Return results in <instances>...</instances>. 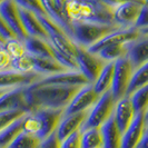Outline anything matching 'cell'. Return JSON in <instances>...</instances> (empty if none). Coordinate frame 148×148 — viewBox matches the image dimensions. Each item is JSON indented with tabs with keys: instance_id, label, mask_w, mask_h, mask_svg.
Here are the masks:
<instances>
[{
	"instance_id": "cell-1",
	"label": "cell",
	"mask_w": 148,
	"mask_h": 148,
	"mask_svg": "<svg viewBox=\"0 0 148 148\" xmlns=\"http://www.w3.org/2000/svg\"><path fill=\"white\" fill-rule=\"evenodd\" d=\"M82 86H58L32 84L26 88V101L29 111L35 109L65 110Z\"/></svg>"
},
{
	"instance_id": "cell-2",
	"label": "cell",
	"mask_w": 148,
	"mask_h": 148,
	"mask_svg": "<svg viewBox=\"0 0 148 148\" xmlns=\"http://www.w3.org/2000/svg\"><path fill=\"white\" fill-rule=\"evenodd\" d=\"M114 10L100 0H68L64 8L65 15L70 22L117 26L114 20Z\"/></svg>"
},
{
	"instance_id": "cell-3",
	"label": "cell",
	"mask_w": 148,
	"mask_h": 148,
	"mask_svg": "<svg viewBox=\"0 0 148 148\" xmlns=\"http://www.w3.org/2000/svg\"><path fill=\"white\" fill-rule=\"evenodd\" d=\"M120 28L121 27L118 26H109L100 23L71 22L69 37L77 46L89 48L106 35Z\"/></svg>"
},
{
	"instance_id": "cell-4",
	"label": "cell",
	"mask_w": 148,
	"mask_h": 148,
	"mask_svg": "<svg viewBox=\"0 0 148 148\" xmlns=\"http://www.w3.org/2000/svg\"><path fill=\"white\" fill-rule=\"evenodd\" d=\"M115 104L116 99L114 98L110 90L100 95L96 104L88 110L87 117L80 128V132L89 128H100V126L112 116Z\"/></svg>"
},
{
	"instance_id": "cell-5",
	"label": "cell",
	"mask_w": 148,
	"mask_h": 148,
	"mask_svg": "<svg viewBox=\"0 0 148 148\" xmlns=\"http://www.w3.org/2000/svg\"><path fill=\"white\" fill-rule=\"evenodd\" d=\"M40 22L42 23L44 28L47 31L48 40L51 44V46L59 50V51L67 53L69 56H76L77 45L70 39V37L65 32V30L59 27L56 22H53L46 15H37Z\"/></svg>"
},
{
	"instance_id": "cell-6",
	"label": "cell",
	"mask_w": 148,
	"mask_h": 148,
	"mask_svg": "<svg viewBox=\"0 0 148 148\" xmlns=\"http://www.w3.org/2000/svg\"><path fill=\"white\" fill-rule=\"evenodd\" d=\"M75 59L78 65V70L82 73L89 84H94L99 73L107 64V61L100 58L98 55L88 51L87 48L77 46Z\"/></svg>"
},
{
	"instance_id": "cell-7",
	"label": "cell",
	"mask_w": 148,
	"mask_h": 148,
	"mask_svg": "<svg viewBox=\"0 0 148 148\" xmlns=\"http://www.w3.org/2000/svg\"><path fill=\"white\" fill-rule=\"evenodd\" d=\"M134 70L135 68L127 56L119 58L115 61V69H114V77H112L110 91L116 100L126 96L127 89L129 86Z\"/></svg>"
},
{
	"instance_id": "cell-8",
	"label": "cell",
	"mask_w": 148,
	"mask_h": 148,
	"mask_svg": "<svg viewBox=\"0 0 148 148\" xmlns=\"http://www.w3.org/2000/svg\"><path fill=\"white\" fill-rule=\"evenodd\" d=\"M99 97L100 95H98L95 91L91 84L84 85L79 88V90L70 100V103L65 108L64 115H70V114L80 112V111H88L96 104Z\"/></svg>"
},
{
	"instance_id": "cell-9",
	"label": "cell",
	"mask_w": 148,
	"mask_h": 148,
	"mask_svg": "<svg viewBox=\"0 0 148 148\" xmlns=\"http://www.w3.org/2000/svg\"><path fill=\"white\" fill-rule=\"evenodd\" d=\"M42 78L44 77L37 73H19L12 69L2 70L0 71V89L9 90L19 87H28Z\"/></svg>"
},
{
	"instance_id": "cell-10",
	"label": "cell",
	"mask_w": 148,
	"mask_h": 148,
	"mask_svg": "<svg viewBox=\"0 0 148 148\" xmlns=\"http://www.w3.org/2000/svg\"><path fill=\"white\" fill-rule=\"evenodd\" d=\"M140 36V31L139 29L132 27V28H120L115 31H112L110 34L106 35L100 40H98L96 44L90 46L88 51L92 52V53H98L101 49H104L105 47L110 46V45L116 44H126V42H130Z\"/></svg>"
},
{
	"instance_id": "cell-11",
	"label": "cell",
	"mask_w": 148,
	"mask_h": 148,
	"mask_svg": "<svg viewBox=\"0 0 148 148\" xmlns=\"http://www.w3.org/2000/svg\"><path fill=\"white\" fill-rule=\"evenodd\" d=\"M0 15L6 20L8 26L14 31L18 39L25 41L28 38V35L22 26L19 7L15 0H3L0 3Z\"/></svg>"
},
{
	"instance_id": "cell-12",
	"label": "cell",
	"mask_w": 148,
	"mask_h": 148,
	"mask_svg": "<svg viewBox=\"0 0 148 148\" xmlns=\"http://www.w3.org/2000/svg\"><path fill=\"white\" fill-rule=\"evenodd\" d=\"M144 1L140 0H130L114 10V20L115 23L121 28H132L135 27L136 20L139 16Z\"/></svg>"
},
{
	"instance_id": "cell-13",
	"label": "cell",
	"mask_w": 148,
	"mask_h": 148,
	"mask_svg": "<svg viewBox=\"0 0 148 148\" xmlns=\"http://www.w3.org/2000/svg\"><path fill=\"white\" fill-rule=\"evenodd\" d=\"M112 116L115 118L116 125L118 126L119 130L124 134L129 127V125L133 123L134 118L136 116V111H135L130 97L125 96L116 100Z\"/></svg>"
},
{
	"instance_id": "cell-14",
	"label": "cell",
	"mask_w": 148,
	"mask_h": 148,
	"mask_svg": "<svg viewBox=\"0 0 148 148\" xmlns=\"http://www.w3.org/2000/svg\"><path fill=\"white\" fill-rule=\"evenodd\" d=\"M37 84L58 85V86H84L89 82L79 70H68V71L46 76Z\"/></svg>"
},
{
	"instance_id": "cell-15",
	"label": "cell",
	"mask_w": 148,
	"mask_h": 148,
	"mask_svg": "<svg viewBox=\"0 0 148 148\" xmlns=\"http://www.w3.org/2000/svg\"><path fill=\"white\" fill-rule=\"evenodd\" d=\"M88 111H80L70 115H62L59 125L56 129V135L60 141L66 139L71 134L80 130Z\"/></svg>"
},
{
	"instance_id": "cell-16",
	"label": "cell",
	"mask_w": 148,
	"mask_h": 148,
	"mask_svg": "<svg viewBox=\"0 0 148 148\" xmlns=\"http://www.w3.org/2000/svg\"><path fill=\"white\" fill-rule=\"evenodd\" d=\"M26 88L27 87L9 89L0 95V111L12 109H23L29 111L26 101Z\"/></svg>"
},
{
	"instance_id": "cell-17",
	"label": "cell",
	"mask_w": 148,
	"mask_h": 148,
	"mask_svg": "<svg viewBox=\"0 0 148 148\" xmlns=\"http://www.w3.org/2000/svg\"><path fill=\"white\" fill-rule=\"evenodd\" d=\"M127 57L133 67L136 69L148 62V36L140 34V36L128 44Z\"/></svg>"
},
{
	"instance_id": "cell-18",
	"label": "cell",
	"mask_w": 148,
	"mask_h": 148,
	"mask_svg": "<svg viewBox=\"0 0 148 148\" xmlns=\"http://www.w3.org/2000/svg\"><path fill=\"white\" fill-rule=\"evenodd\" d=\"M145 128V114L137 112L133 123L129 125L127 130L121 137L120 148H136L140 140L141 135Z\"/></svg>"
},
{
	"instance_id": "cell-19",
	"label": "cell",
	"mask_w": 148,
	"mask_h": 148,
	"mask_svg": "<svg viewBox=\"0 0 148 148\" xmlns=\"http://www.w3.org/2000/svg\"><path fill=\"white\" fill-rule=\"evenodd\" d=\"M19 12H20L22 26L26 30L28 37H37L45 39V40H48L47 31L44 28L42 23L40 22L36 14L31 12L29 10L22 9V8H19Z\"/></svg>"
},
{
	"instance_id": "cell-20",
	"label": "cell",
	"mask_w": 148,
	"mask_h": 148,
	"mask_svg": "<svg viewBox=\"0 0 148 148\" xmlns=\"http://www.w3.org/2000/svg\"><path fill=\"white\" fill-rule=\"evenodd\" d=\"M103 140H104V148H120L121 147V137L123 133L119 130L118 126L114 116H111L105 124L100 126Z\"/></svg>"
},
{
	"instance_id": "cell-21",
	"label": "cell",
	"mask_w": 148,
	"mask_h": 148,
	"mask_svg": "<svg viewBox=\"0 0 148 148\" xmlns=\"http://www.w3.org/2000/svg\"><path fill=\"white\" fill-rule=\"evenodd\" d=\"M27 52L39 58H55L53 48L48 40L37 37H28L25 40Z\"/></svg>"
},
{
	"instance_id": "cell-22",
	"label": "cell",
	"mask_w": 148,
	"mask_h": 148,
	"mask_svg": "<svg viewBox=\"0 0 148 148\" xmlns=\"http://www.w3.org/2000/svg\"><path fill=\"white\" fill-rule=\"evenodd\" d=\"M42 7L45 9V14L47 17H49L53 22H56L59 27L65 30L67 35L69 36L71 22L68 20V18L65 15V11L57 7L53 2V0H41Z\"/></svg>"
},
{
	"instance_id": "cell-23",
	"label": "cell",
	"mask_w": 148,
	"mask_h": 148,
	"mask_svg": "<svg viewBox=\"0 0 148 148\" xmlns=\"http://www.w3.org/2000/svg\"><path fill=\"white\" fill-rule=\"evenodd\" d=\"M114 69H115V61H109L105 65L101 71L99 73L97 79L92 84V87L98 95H103L110 90L112 77H114Z\"/></svg>"
},
{
	"instance_id": "cell-24",
	"label": "cell",
	"mask_w": 148,
	"mask_h": 148,
	"mask_svg": "<svg viewBox=\"0 0 148 148\" xmlns=\"http://www.w3.org/2000/svg\"><path fill=\"white\" fill-rule=\"evenodd\" d=\"M34 71L41 75L42 77H46V76H49V75L58 74V73H62V71H68V69H66L62 65H60L55 58H39V57H35Z\"/></svg>"
},
{
	"instance_id": "cell-25",
	"label": "cell",
	"mask_w": 148,
	"mask_h": 148,
	"mask_svg": "<svg viewBox=\"0 0 148 148\" xmlns=\"http://www.w3.org/2000/svg\"><path fill=\"white\" fill-rule=\"evenodd\" d=\"M148 85V62L144 64L134 70L129 86L127 89L126 96H130L137 89Z\"/></svg>"
},
{
	"instance_id": "cell-26",
	"label": "cell",
	"mask_w": 148,
	"mask_h": 148,
	"mask_svg": "<svg viewBox=\"0 0 148 148\" xmlns=\"http://www.w3.org/2000/svg\"><path fill=\"white\" fill-rule=\"evenodd\" d=\"M82 148H103L104 140L100 128H89L82 132L80 137Z\"/></svg>"
},
{
	"instance_id": "cell-27",
	"label": "cell",
	"mask_w": 148,
	"mask_h": 148,
	"mask_svg": "<svg viewBox=\"0 0 148 148\" xmlns=\"http://www.w3.org/2000/svg\"><path fill=\"white\" fill-rule=\"evenodd\" d=\"M128 44H116V45H110L105 47L104 49H101L100 51L96 53L100 58L106 60L107 62L109 61H116L119 58H123L127 56V51H128Z\"/></svg>"
},
{
	"instance_id": "cell-28",
	"label": "cell",
	"mask_w": 148,
	"mask_h": 148,
	"mask_svg": "<svg viewBox=\"0 0 148 148\" xmlns=\"http://www.w3.org/2000/svg\"><path fill=\"white\" fill-rule=\"evenodd\" d=\"M41 141L36 135L21 132L6 148H39Z\"/></svg>"
},
{
	"instance_id": "cell-29",
	"label": "cell",
	"mask_w": 148,
	"mask_h": 148,
	"mask_svg": "<svg viewBox=\"0 0 148 148\" xmlns=\"http://www.w3.org/2000/svg\"><path fill=\"white\" fill-rule=\"evenodd\" d=\"M22 117L15 120L12 124L0 132V148H6L22 132Z\"/></svg>"
},
{
	"instance_id": "cell-30",
	"label": "cell",
	"mask_w": 148,
	"mask_h": 148,
	"mask_svg": "<svg viewBox=\"0 0 148 148\" xmlns=\"http://www.w3.org/2000/svg\"><path fill=\"white\" fill-rule=\"evenodd\" d=\"M129 97L132 99V103L134 105L136 114L137 112L145 114L148 109V85L137 89Z\"/></svg>"
},
{
	"instance_id": "cell-31",
	"label": "cell",
	"mask_w": 148,
	"mask_h": 148,
	"mask_svg": "<svg viewBox=\"0 0 148 148\" xmlns=\"http://www.w3.org/2000/svg\"><path fill=\"white\" fill-rule=\"evenodd\" d=\"M3 48L6 49V51L9 53V56L12 59L20 58L22 56H25L26 53H28L26 45H25V41L18 39V38H14V39L7 40L5 42V45H3Z\"/></svg>"
},
{
	"instance_id": "cell-32",
	"label": "cell",
	"mask_w": 148,
	"mask_h": 148,
	"mask_svg": "<svg viewBox=\"0 0 148 148\" xmlns=\"http://www.w3.org/2000/svg\"><path fill=\"white\" fill-rule=\"evenodd\" d=\"M34 66H35V57L30 53H26L20 58L12 59L10 68L19 73H35Z\"/></svg>"
},
{
	"instance_id": "cell-33",
	"label": "cell",
	"mask_w": 148,
	"mask_h": 148,
	"mask_svg": "<svg viewBox=\"0 0 148 148\" xmlns=\"http://www.w3.org/2000/svg\"><path fill=\"white\" fill-rule=\"evenodd\" d=\"M28 111L23 110V109H12V110L0 111V132L3 130L10 124H12L15 120L22 117Z\"/></svg>"
},
{
	"instance_id": "cell-34",
	"label": "cell",
	"mask_w": 148,
	"mask_h": 148,
	"mask_svg": "<svg viewBox=\"0 0 148 148\" xmlns=\"http://www.w3.org/2000/svg\"><path fill=\"white\" fill-rule=\"evenodd\" d=\"M53 57L60 65H62L68 70H78L77 61H76L75 57H73V56H69V55L64 53V52H61L53 48Z\"/></svg>"
},
{
	"instance_id": "cell-35",
	"label": "cell",
	"mask_w": 148,
	"mask_h": 148,
	"mask_svg": "<svg viewBox=\"0 0 148 148\" xmlns=\"http://www.w3.org/2000/svg\"><path fill=\"white\" fill-rule=\"evenodd\" d=\"M19 8L29 10L36 15H46L41 0H15Z\"/></svg>"
},
{
	"instance_id": "cell-36",
	"label": "cell",
	"mask_w": 148,
	"mask_h": 148,
	"mask_svg": "<svg viewBox=\"0 0 148 148\" xmlns=\"http://www.w3.org/2000/svg\"><path fill=\"white\" fill-rule=\"evenodd\" d=\"M80 137H82L80 130L71 134L66 139L60 141V148H82L80 147Z\"/></svg>"
},
{
	"instance_id": "cell-37",
	"label": "cell",
	"mask_w": 148,
	"mask_h": 148,
	"mask_svg": "<svg viewBox=\"0 0 148 148\" xmlns=\"http://www.w3.org/2000/svg\"><path fill=\"white\" fill-rule=\"evenodd\" d=\"M147 27H148V5L144 2L140 12H139V16H138V18L136 20V23H135V28L140 30L143 28H147Z\"/></svg>"
},
{
	"instance_id": "cell-38",
	"label": "cell",
	"mask_w": 148,
	"mask_h": 148,
	"mask_svg": "<svg viewBox=\"0 0 148 148\" xmlns=\"http://www.w3.org/2000/svg\"><path fill=\"white\" fill-rule=\"evenodd\" d=\"M0 37L2 38L5 41L14 39V38H17L16 35L14 34V31L10 29V27L8 26L6 20L1 17V15H0Z\"/></svg>"
},
{
	"instance_id": "cell-39",
	"label": "cell",
	"mask_w": 148,
	"mask_h": 148,
	"mask_svg": "<svg viewBox=\"0 0 148 148\" xmlns=\"http://www.w3.org/2000/svg\"><path fill=\"white\" fill-rule=\"evenodd\" d=\"M11 61L12 58L9 56V53L6 51L3 46H0V71L11 69Z\"/></svg>"
},
{
	"instance_id": "cell-40",
	"label": "cell",
	"mask_w": 148,
	"mask_h": 148,
	"mask_svg": "<svg viewBox=\"0 0 148 148\" xmlns=\"http://www.w3.org/2000/svg\"><path fill=\"white\" fill-rule=\"evenodd\" d=\"M39 148H60V140L56 135V132L41 141Z\"/></svg>"
},
{
	"instance_id": "cell-41",
	"label": "cell",
	"mask_w": 148,
	"mask_h": 148,
	"mask_svg": "<svg viewBox=\"0 0 148 148\" xmlns=\"http://www.w3.org/2000/svg\"><path fill=\"white\" fill-rule=\"evenodd\" d=\"M136 148H148V125L145 124V128L141 135V138Z\"/></svg>"
},
{
	"instance_id": "cell-42",
	"label": "cell",
	"mask_w": 148,
	"mask_h": 148,
	"mask_svg": "<svg viewBox=\"0 0 148 148\" xmlns=\"http://www.w3.org/2000/svg\"><path fill=\"white\" fill-rule=\"evenodd\" d=\"M100 1H103L107 6H109V7L115 9L116 7L120 6L121 3H125L127 1H130V0H100ZM140 1H143V0H140Z\"/></svg>"
},
{
	"instance_id": "cell-43",
	"label": "cell",
	"mask_w": 148,
	"mask_h": 148,
	"mask_svg": "<svg viewBox=\"0 0 148 148\" xmlns=\"http://www.w3.org/2000/svg\"><path fill=\"white\" fill-rule=\"evenodd\" d=\"M67 1H68V0H53L55 5L59 8V9H61V10H64V8H65V5L67 3Z\"/></svg>"
},
{
	"instance_id": "cell-44",
	"label": "cell",
	"mask_w": 148,
	"mask_h": 148,
	"mask_svg": "<svg viewBox=\"0 0 148 148\" xmlns=\"http://www.w3.org/2000/svg\"><path fill=\"white\" fill-rule=\"evenodd\" d=\"M139 31H140V34H143V35H146V36H148V27H147V28H143V29H140Z\"/></svg>"
},
{
	"instance_id": "cell-45",
	"label": "cell",
	"mask_w": 148,
	"mask_h": 148,
	"mask_svg": "<svg viewBox=\"0 0 148 148\" xmlns=\"http://www.w3.org/2000/svg\"><path fill=\"white\" fill-rule=\"evenodd\" d=\"M145 124L148 125V109L146 110V112H145Z\"/></svg>"
},
{
	"instance_id": "cell-46",
	"label": "cell",
	"mask_w": 148,
	"mask_h": 148,
	"mask_svg": "<svg viewBox=\"0 0 148 148\" xmlns=\"http://www.w3.org/2000/svg\"><path fill=\"white\" fill-rule=\"evenodd\" d=\"M5 42H6V41H5L2 38L0 37V46H3V45H5Z\"/></svg>"
},
{
	"instance_id": "cell-47",
	"label": "cell",
	"mask_w": 148,
	"mask_h": 148,
	"mask_svg": "<svg viewBox=\"0 0 148 148\" xmlns=\"http://www.w3.org/2000/svg\"><path fill=\"white\" fill-rule=\"evenodd\" d=\"M144 2H145V3H147V5H148V0H144Z\"/></svg>"
},
{
	"instance_id": "cell-48",
	"label": "cell",
	"mask_w": 148,
	"mask_h": 148,
	"mask_svg": "<svg viewBox=\"0 0 148 148\" xmlns=\"http://www.w3.org/2000/svg\"><path fill=\"white\" fill-rule=\"evenodd\" d=\"M2 1H3V0H0V3H1V2H2Z\"/></svg>"
},
{
	"instance_id": "cell-49",
	"label": "cell",
	"mask_w": 148,
	"mask_h": 148,
	"mask_svg": "<svg viewBox=\"0 0 148 148\" xmlns=\"http://www.w3.org/2000/svg\"><path fill=\"white\" fill-rule=\"evenodd\" d=\"M103 148H104V147H103Z\"/></svg>"
}]
</instances>
